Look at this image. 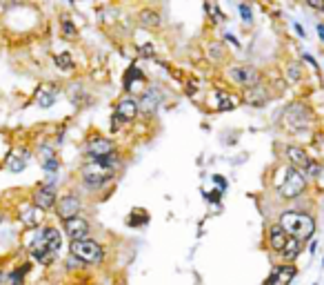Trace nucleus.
I'll use <instances>...</instances> for the list:
<instances>
[{
    "instance_id": "nucleus-42",
    "label": "nucleus",
    "mask_w": 324,
    "mask_h": 285,
    "mask_svg": "<svg viewBox=\"0 0 324 285\" xmlns=\"http://www.w3.org/2000/svg\"><path fill=\"white\" fill-rule=\"evenodd\" d=\"M0 221H3V216H0Z\"/></svg>"
},
{
    "instance_id": "nucleus-25",
    "label": "nucleus",
    "mask_w": 324,
    "mask_h": 285,
    "mask_svg": "<svg viewBox=\"0 0 324 285\" xmlns=\"http://www.w3.org/2000/svg\"><path fill=\"white\" fill-rule=\"evenodd\" d=\"M140 22H142L144 27L156 29V27H160V16L151 9H144V11H140Z\"/></svg>"
},
{
    "instance_id": "nucleus-35",
    "label": "nucleus",
    "mask_w": 324,
    "mask_h": 285,
    "mask_svg": "<svg viewBox=\"0 0 324 285\" xmlns=\"http://www.w3.org/2000/svg\"><path fill=\"white\" fill-rule=\"evenodd\" d=\"M140 54H142V56H154V47H151V45L140 47Z\"/></svg>"
},
{
    "instance_id": "nucleus-8",
    "label": "nucleus",
    "mask_w": 324,
    "mask_h": 285,
    "mask_svg": "<svg viewBox=\"0 0 324 285\" xmlns=\"http://www.w3.org/2000/svg\"><path fill=\"white\" fill-rule=\"evenodd\" d=\"M63 229H65V234L71 239V243L73 241H84V239H91V225H89V221L87 218H82V216H73V218H67V221H63Z\"/></svg>"
},
{
    "instance_id": "nucleus-29",
    "label": "nucleus",
    "mask_w": 324,
    "mask_h": 285,
    "mask_svg": "<svg viewBox=\"0 0 324 285\" xmlns=\"http://www.w3.org/2000/svg\"><path fill=\"white\" fill-rule=\"evenodd\" d=\"M63 36H65V38H67V40H71V38H73V36H76V27H73V25H71V22H69V20H67V18H65V20H63Z\"/></svg>"
},
{
    "instance_id": "nucleus-36",
    "label": "nucleus",
    "mask_w": 324,
    "mask_h": 285,
    "mask_svg": "<svg viewBox=\"0 0 324 285\" xmlns=\"http://www.w3.org/2000/svg\"><path fill=\"white\" fill-rule=\"evenodd\" d=\"M220 194H222L220 190H216V192H209V194H207V198H209V201H220Z\"/></svg>"
},
{
    "instance_id": "nucleus-28",
    "label": "nucleus",
    "mask_w": 324,
    "mask_h": 285,
    "mask_svg": "<svg viewBox=\"0 0 324 285\" xmlns=\"http://www.w3.org/2000/svg\"><path fill=\"white\" fill-rule=\"evenodd\" d=\"M58 167H60V163L56 156H49V159L42 161V169H45V172H58Z\"/></svg>"
},
{
    "instance_id": "nucleus-1",
    "label": "nucleus",
    "mask_w": 324,
    "mask_h": 285,
    "mask_svg": "<svg viewBox=\"0 0 324 285\" xmlns=\"http://www.w3.org/2000/svg\"><path fill=\"white\" fill-rule=\"evenodd\" d=\"M60 247H63V232L56 227H38V232L34 234V241L29 243V254L34 261H38L40 265H53Z\"/></svg>"
},
{
    "instance_id": "nucleus-38",
    "label": "nucleus",
    "mask_w": 324,
    "mask_h": 285,
    "mask_svg": "<svg viewBox=\"0 0 324 285\" xmlns=\"http://www.w3.org/2000/svg\"><path fill=\"white\" fill-rule=\"evenodd\" d=\"M18 0H0V5H3V7H11V5H16Z\"/></svg>"
},
{
    "instance_id": "nucleus-6",
    "label": "nucleus",
    "mask_w": 324,
    "mask_h": 285,
    "mask_svg": "<svg viewBox=\"0 0 324 285\" xmlns=\"http://www.w3.org/2000/svg\"><path fill=\"white\" fill-rule=\"evenodd\" d=\"M311 109L307 105H302V102H293V105L286 107L284 112V125L289 127L291 132H302L307 129L311 125Z\"/></svg>"
},
{
    "instance_id": "nucleus-17",
    "label": "nucleus",
    "mask_w": 324,
    "mask_h": 285,
    "mask_svg": "<svg viewBox=\"0 0 324 285\" xmlns=\"http://www.w3.org/2000/svg\"><path fill=\"white\" fill-rule=\"evenodd\" d=\"M286 241H289V234H286L284 229L278 225V223L269 227V247H271L276 254L282 252V247L286 245Z\"/></svg>"
},
{
    "instance_id": "nucleus-2",
    "label": "nucleus",
    "mask_w": 324,
    "mask_h": 285,
    "mask_svg": "<svg viewBox=\"0 0 324 285\" xmlns=\"http://www.w3.org/2000/svg\"><path fill=\"white\" fill-rule=\"evenodd\" d=\"M278 225L284 229L289 236L302 241V243H309L315 234V218L307 214V212H296V210H286L280 214Z\"/></svg>"
},
{
    "instance_id": "nucleus-22",
    "label": "nucleus",
    "mask_w": 324,
    "mask_h": 285,
    "mask_svg": "<svg viewBox=\"0 0 324 285\" xmlns=\"http://www.w3.org/2000/svg\"><path fill=\"white\" fill-rule=\"evenodd\" d=\"M158 105H160V96H158V89H144L142 100H140V109H144V112H154Z\"/></svg>"
},
{
    "instance_id": "nucleus-20",
    "label": "nucleus",
    "mask_w": 324,
    "mask_h": 285,
    "mask_svg": "<svg viewBox=\"0 0 324 285\" xmlns=\"http://www.w3.org/2000/svg\"><path fill=\"white\" fill-rule=\"evenodd\" d=\"M244 100H247L249 105H253V107H262V105H264V102L269 100V96H267V92H264V87L255 85V87L247 89V96H244Z\"/></svg>"
},
{
    "instance_id": "nucleus-15",
    "label": "nucleus",
    "mask_w": 324,
    "mask_h": 285,
    "mask_svg": "<svg viewBox=\"0 0 324 285\" xmlns=\"http://www.w3.org/2000/svg\"><path fill=\"white\" fill-rule=\"evenodd\" d=\"M138 112H140V105L131 98V96H127V98H122L118 102V107H115V118H118L120 123H129V120L138 116Z\"/></svg>"
},
{
    "instance_id": "nucleus-18",
    "label": "nucleus",
    "mask_w": 324,
    "mask_h": 285,
    "mask_svg": "<svg viewBox=\"0 0 324 285\" xmlns=\"http://www.w3.org/2000/svg\"><path fill=\"white\" fill-rule=\"evenodd\" d=\"M286 159L291 161V167H296V169H304L311 161L307 151L302 147H298V145H289V147H286Z\"/></svg>"
},
{
    "instance_id": "nucleus-39",
    "label": "nucleus",
    "mask_w": 324,
    "mask_h": 285,
    "mask_svg": "<svg viewBox=\"0 0 324 285\" xmlns=\"http://www.w3.org/2000/svg\"><path fill=\"white\" fill-rule=\"evenodd\" d=\"M5 281H7V272H5V270H0V285H3Z\"/></svg>"
},
{
    "instance_id": "nucleus-10",
    "label": "nucleus",
    "mask_w": 324,
    "mask_h": 285,
    "mask_svg": "<svg viewBox=\"0 0 324 285\" xmlns=\"http://www.w3.org/2000/svg\"><path fill=\"white\" fill-rule=\"evenodd\" d=\"M113 151H115L113 141H109L105 136L89 138V143H87V154L91 161H102V159H107V156H111Z\"/></svg>"
},
{
    "instance_id": "nucleus-26",
    "label": "nucleus",
    "mask_w": 324,
    "mask_h": 285,
    "mask_svg": "<svg viewBox=\"0 0 324 285\" xmlns=\"http://www.w3.org/2000/svg\"><path fill=\"white\" fill-rule=\"evenodd\" d=\"M56 65L63 71H71L73 69V58H71V54H67V51H63V54H58L56 56Z\"/></svg>"
},
{
    "instance_id": "nucleus-34",
    "label": "nucleus",
    "mask_w": 324,
    "mask_h": 285,
    "mask_svg": "<svg viewBox=\"0 0 324 285\" xmlns=\"http://www.w3.org/2000/svg\"><path fill=\"white\" fill-rule=\"evenodd\" d=\"M309 3V7H313V9H324V0H307Z\"/></svg>"
},
{
    "instance_id": "nucleus-23",
    "label": "nucleus",
    "mask_w": 324,
    "mask_h": 285,
    "mask_svg": "<svg viewBox=\"0 0 324 285\" xmlns=\"http://www.w3.org/2000/svg\"><path fill=\"white\" fill-rule=\"evenodd\" d=\"M216 98H218V109H222V112H229V109L238 107V98H235V96H231V94H227L224 89H218Z\"/></svg>"
},
{
    "instance_id": "nucleus-13",
    "label": "nucleus",
    "mask_w": 324,
    "mask_h": 285,
    "mask_svg": "<svg viewBox=\"0 0 324 285\" xmlns=\"http://www.w3.org/2000/svg\"><path fill=\"white\" fill-rule=\"evenodd\" d=\"M231 78L235 83H240L242 87L251 89L260 83V74L255 67H249V65H240V67H231Z\"/></svg>"
},
{
    "instance_id": "nucleus-43",
    "label": "nucleus",
    "mask_w": 324,
    "mask_h": 285,
    "mask_svg": "<svg viewBox=\"0 0 324 285\" xmlns=\"http://www.w3.org/2000/svg\"><path fill=\"white\" fill-rule=\"evenodd\" d=\"M322 263H324V258H322Z\"/></svg>"
},
{
    "instance_id": "nucleus-32",
    "label": "nucleus",
    "mask_w": 324,
    "mask_h": 285,
    "mask_svg": "<svg viewBox=\"0 0 324 285\" xmlns=\"http://www.w3.org/2000/svg\"><path fill=\"white\" fill-rule=\"evenodd\" d=\"M82 261H78L76 256H71V254H69V258H67V268H69V270H80L82 268Z\"/></svg>"
},
{
    "instance_id": "nucleus-5",
    "label": "nucleus",
    "mask_w": 324,
    "mask_h": 285,
    "mask_svg": "<svg viewBox=\"0 0 324 285\" xmlns=\"http://www.w3.org/2000/svg\"><path fill=\"white\" fill-rule=\"evenodd\" d=\"M307 190V176L296 167H286L284 169V180L278 187V194L282 198H298L300 194Z\"/></svg>"
},
{
    "instance_id": "nucleus-3",
    "label": "nucleus",
    "mask_w": 324,
    "mask_h": 285,
    "mask_svg": "<svg viewBox=\"0 0 324 285\" xmlns=\"http://www.w3.org/2000/svg\"><path fill=\"white\" fill-rule=\"evenodd\" d=\"M69 254L76 256L78 261H82L84 265H98L105 261V247L100 243H96L94 239H84V241H73L69 245Z\"/></svg>"
},
{
    "instance_id": "nucleus-31",
    "label": "nucleus",
    "mask_w": 324,
    "mask_h": 285,
    "mask_svg": "<svg viewBox=\"0 0 324 285\" xmlns=\"http://www.w3.org/2000/svg\"><path fill=\"white\" fill-rule=\"evenodd\" d=\"M146 221H149L146 212H140V216H131V218H129V225H131V227H138V225H144Z\"/></svg>"
},
{
    "instance_id": "nucleus-19",
    "label": "nucleus",
    "mask_w": 324,
    "mask_h": 285,
    "mask_svg": "<svg viewBox=\"0 0 324 285\" xmlns=\"http://www.w3.org/2000/svg\"><path fill=\"white\" fill-rule=\"evenodd\" d=\"M304 250V243L302 241H298V239H293V236H289V241H286V245L282 247V252H280V256H282L284 263H293L298 256L302 254Z\"/></svg>"
},
{
    "instance_id": "nucleus-12",
    "label": "nucleus",
    "mask_w": 324,
    "mask_h": 285,
    "mask_svg": "<svg viewBox=\"0 0 324 285\" xmlns=\"http://www.w3.org/2000/svg\"><path fill=\"white\" fill-rule=\"evenodd\" d=\"M29 161H32V151L27 147H14L11 154L7 156V161H5V167L14 174H20L22 169L29 165Z\"/></svg>"
},
{
    "instance_id": "nucleus-16",
    "label": "nucleus",
    "mask_w": 324,
    "mask_h": 285,
    "mask_svg": "<svg viewBox=\"0 0 324 285\" xmlns=\"http://www.w3.org/2000/svg\"><path fill=\"white\" fill-rule=\"evenodd\" d=\"M58 98V89L53 87V85H40L38 89H36V96H34V100H36V105L42 107V109H49L56 102Z\"/></svg>"
},
{
    "instance_id": "nucleus-21",
    "label": "nucleus",
    "mask_w": 324,
    "mask_h": 285,
    "mask_svg": "<svg viewBox=\"0 0 324 285\" xmlns=\"http://www.w3.org/2000/svg\"><path fill=\"white\" fill-rule=\"evenodd\" d=\"M125 87L129 89V92H142V87H144V76L140 74L136 67H131L129 74L125 76Z\"/></svg>"
},
{
    "instance_id": "nucleus-9",
    "label": "nucleus",
    "mask_w": 324,
    "mask_h": 285,
    "mask_svg": "<svg viewBox=\"0 0 324 285\" xmlns=\"http://www.w3.org/2000/svg\"><path fill=\"white\" fill-rule=\"evenodd\" d=\"M80 210H82V203H80V198H78L76 194H65V196H60L58 203H56V214H58L60 221H67V218L78 216V214H80Z\"/></svg>"
},
{
    "instance_id": "nucleus-11",
    "label": "nucleus",
    "mask_w": 324,
    "mask_h": 285,
    "mask_svg": "<svg viewBox=\"0 0 324 285\" xmlns=\"http://www.w3.org/2000/svg\"><path fill=\"white\" fill-rule=\"evenodd\" d=\"M32 203L36 205V208H40L42 212L51 210L53 205H56V187H53V183H47V185H38L34 190V196H32Z\"/></svg>"
},
{
    "instance_id": "nucleus-4",
    "label": "nucleus",
    "mask_w": 324,
    "mask_h": 285,
    "mask_svg": "<svg viewBox=\"0 0 324 285\" xmlns=\"http://www.w3.org/2000/svg\"><path fill=\"white\" fill-rule=\"evenodd\" d=\"M80 176H82V183L91 187V190H96V187H102L107 185L109 180L113 178V169L102 165L100 161H87L84 165L80 167Z\"/></svg>"
},
{
    "instance_id": "nucleus-37",
    "label": "nucleus",
    "mask_w": 324,
    "mask_h": 285,
    "mask_svg": "<svg viewBox=\"0 0 324 285\" xmlns=\"http://www.w3.org/2000/svg\"><path fill=\"white\" fill-rule=\"evenodd\" d=\"M213 183H218V185H220V192H222L224 187H227V183H224V178H222V176H213Z\"/></svg>"
},
{
    "instance_id": "nucleus-7",
    "label": "nucleus",
    "mask_w": 324,
    "mask_h": 285,
    "mask_svg": "<svg viewBox=\"0 0 324 285\" xmlns=\"http://www.w3.org/2000/svg\"><path fill=\"white\" fill-rule=\"evenodd\" d=\"M298 276V268L293 263H278L273 265V270L269 272L262 285H291L293 278Z\"/></svg>"
},
{
    "instance_id": "nucleus-33",
    "label": "nucleus",
    "mask_w": 324,
    "mask_h": 285,
    "mask_svg": "<svg viewBox=\"0 0 324 285\" xmlns=\"http://www.w3.org/2000/svg\"><path fill=\"white\" fill-rule=\"evenodd\" d=\"M240 14H242L244 22H251V9H249V5H240Z\"/></svg>"
},
{
    "instance_id": "nucleus-27",
    "label": "nucleus",
    "mask_w": 324,
    "mask_h": 285,
    "mask_svg": "<svg viewBox=\"0 0 324 285\" xmlns=\"http://www.w3.org/2000/svg\"><path fill=\"white\" fill-rule=\"evenodd\" d=\"M320 172H322V165H320L317 161H309V165L302 169V174H304L307 178H315Z\"/></svg>"
},
{
    "instance_id": "nucleus-14",
    "label": "nucleus",
    "mask_w": 324,
    "mask_h": 285,
    "mask_svg": "<svg viewBox=\"0 0 324 285\" xmlns=\"http://www.w3.org/2000/svg\"><path fill=\"white\" fill-rule=\"evenodd\" d=\"M42 216H45V212H42L40 208H36L34 203H29V205H22V208L18 210V221H20L24 227H29V229H34V227H40V223H42Z\"/></svg>"
},
{
    "instance_id": "nucleus-30",
    "label": "nucleus",
    "mask_w": 324,
    "mask_h": 285,
    "mask_svg": "<svg viewBox=\"0 0 324 285\" xmlns=\"http://www.w3.org/2000/svg\"><path fill=\"white\" fill-rule=\"evenodd\" d=\"M207 11H209V14L213 16V20H216V22H222V20H224V16L220 14V9H218V7H213L211 0H207Z\"/></svg>"
},
{
    "instance_id": "nucleus-41",
    "label": "nucleus",
    "mask_w": 324,
    "mask_h": 285,
    "mask_svg": "<svg viewBox=\"0 0 324 285\" xmlns=\"http://www.w3.org/2000/svg\"><path fill=\"white\" fill-rule=\"evenodd\" d=\"M315 250H317V243H315V241H311V247H309V254H315Z\"/></svg>"
},
{
    "instance_id": "nucleus-40",
    "label": "nucleus",
    "mask_w": 324,
    "mask_h": 285,
    "mask_svg": "<svg viewBox=\"0 0 324 285\" xmlns=\"http://www.w3.org/2000/svg\"><path fill=\"white\" fill-rule=\"evenodd\" d=\"M317 34H320V40L324 42V25H317Z\"/></svg>"
},
{
    "instance_id": "nucleus-24",
    "label": "nucleus",
    "mask_w": 324,
    "mask_h": 285,
    "mask_svg": "<svg viewBox=\"0 0 324 285\" xmlns=\"http://www.w3.org/2000/svg\"><path fill=\"white\" fill-rule=\"evenodd\" d=\"M32 270V265L29 263H24V265H20V268H14L7 274V281H9V285H22V281H24V274Z\"/></svg>"
}]
</instances>
